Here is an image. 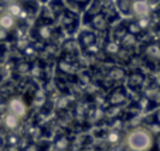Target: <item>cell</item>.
<instances>
[{"instance_id": "obj_35", "label": "cell", "mask_w": 160, "mask_h": 151, "mask_svg": "<svg viewBox=\"0 0 160 151\" xmlns=\"http://www.w3.org/2000/svg\"><path fill=\"white\" fill-rule=\"evenodd\" d=\"M52 151H54V150H52Z\"/></svg>"}, {"instance_id": "obj_27", "label": "cell", "mask_w": 160, "mask_h": 151, "mask_svg": "<svg viewBox=\"0 0 160 151\" xmlns=\"http://www.w3.org/2000/svg\"><path fill=\"white\" fill-rule=\"evenodd\" d=\"M106 151H126V147L122 144H116V145H109Z\"/></svg>"}, {"instance_id": "obj_14", "label": "cell", "mask_w": 160, "mask_h": 151, "mask_svg": "<svg viewBox=\"0 0 160 151\" xmlns=\"http://www.w3.org/2000/svg\"><path fill=\"white\" fill-rule=\"evenodd\" d=\"M18 26V20L16 17H13L12 14H9L7 12H2L0 13V28L7 31H14Z\"/></svg>"}, {"instance_id": "obj_19", "label": "cell", "mask_w": 160, "mask_h": 151, "mask_svg": "<svg viewBox=\"0 0 160 151\" xmlns=\"http://www.w3.org/2000/svg\"><path fill=\"white\" fill-rule=\"evenodd\" d=\"M121 44H119L118 41H115L113 38L108 40V41L105 42V45H103V51H105L106 55H109V57H116L118 55V52L121 51Z\"/></svg>"}, {"instance_id": "obj_21", "label": "cell", "mask_w": 160, "mask_h": 151, "mask_svg": "<svg viewBox=\"0 0 160 151\" xmlns=\"http://www.w3.org/2000/svg\"><path fill=\"white\" fill-rule=\"evenodd\" d=\"M30 71H31V64L27 59H21L14 65V72L20 76L30 75Z\"/></svg>"}, {"instance_id": "obj_5", "label": "cell", "mask_w": 160, "mask_h": 151, "mask_svg": "<svg viewBox=\"0 0 160 151\" xmlns=\"http://www.w3.org/2000/svg\"><path fill=\"white\" fill-rule=\"evenodd\" d=\"M7 112L14 115L16 117H18L20 120H23L28 113V105H27V102L23 99V96L14 95V96H10L9 99H7Z\"/></svg>"}, {"instance_id": "obj_23", "label": "cell", "mask_w": 160, "mask_h": 151, "mask_svg": "<svg viewBox=\"0 0 160 151\" xmlns=\"http://www.w3.org/2000/svg\"><path fill=\"white\" fill-rule=\"evenodd\" d=\"M119 44H121L122 48L130 50V48H133L135 45H138V38H136L135 35H132V34L126 33L121 40H119Z\"/></svg>"}, {"instance_id": "obj_24", "label": "cell", "mask_w": 160, "mask_h": 151, "mask_svg": "<svg viewBox=\"0 0 160 151\" xmlns=\"http://www.w3.org/2000/svg\"><path fill=\"white\" fill-rule=\"evenodd\" d=\"M21 141V137L18 136L17 133L14 131H10L9 134L6 136V147L7 148H13V147H18Z\"/></svg>"}, {"instance_id": "obj_29", "label": "cell", "mask_w": 160, "mask_h": 151, "mask_svg": "<svg viewBox=\"0 0 160 151\" xmlns=\"http://www.w3.org/2000/svg\"><path fill=\"white\" fill-rule=\"evenodd\" d=\"M152 119H153V120L156 121V123L160 126V109H157L156 112L153 113V116H152Z\"/></svg>"}, {"instance_id": "obj_1", "label": "cell", "mask_w": 160, "mask_h": 151, "mask_svg": "<svg viewBox=\"0 0 160 151\" xmlns=\"http://www.w3.org/2000/svg\"><path fill=\"white\" fill-rule=\"evenodd\" d=\"M156 139L145 126L133 127L125 136V147L132 151H152Z\"/></svg>"}, {"instance_id": "obj_2", "label": "cell", "mask_w": 160, "mask_h": 151, "mask_svg": "<svg viewBox=\"0 0 160 151\" xmlns=\"http://www.w3.org/2000/svg\"><path fill=\"white\" fill-rule=\"evenodd\" d=\"M30 34L36 41L42 42V44H50L52 42L57 30H55L52 23H47V21H41L37 18V21H34V24L30 28Z\"/></svg>"}, {"instance_id": "obj_18", "label": "cell", "mask_w": 160, "mask_h": 151, "mask_svg": "<svg viewBox=\"0 0 160 151\" xmlns=\"http://www.w3.org/2000/svg\"><path fill=\"white\" fill-rule=\"evenodd\" d=\"M47 6H48V9L51 10V13L54 14L55 20L67 10V6H65V3H64V0H50L48 3H47Z\"/></svg>"}, {"instance_id": "obj_4", "label": "cell", "mask_w": 160, "mask_h": 151, "mask_svg": "<svg viewBox=\"0 0 160 151\" xmlns=\"http://www.w3.org/2000/svg\"><path fill=\"white\" fill-rule=\"evenodd\" d=\"M142 57L152 69L159 68L160 67V44L157 41L148 42L142 48Z\"/></svg>"}, {"instance_id": "obj_8", "label": "cell", "mask_w": 160, "mask_h": 151, "mask_svg": "<svg viewBox=\"0 0 160 151\" xmlns=\"http://www.w3.org/2000/svg\"><path fill=\"white\" fill-rule=\"evenodd\" d=\"M128 100H129L128 89L125 86H122V85L115 86L106 95V103H108V106H113V107H122Z\"/></svg>"}, {"instance_id": "obj_28", "label": "cell", "mask_w": 160, "mask_h": 151, "mask_svg": "<svg viewBox=\"0 0 160 151\" xmlns=\"http://www.w3.org/2000/svg\"><path fill=\"white\" fill-rule=\"evenodd\" d=\"M7 113V100L0 99V116H3Z\"/></svg>"}, {"instance_id": "obj_32", "label": "cell", "mask_w": 160, "mask_h": 151, "mask_svg": "<svg viewBox=\"0 0 160 151\" xmlns=\"http://www.w3.org/2000/svg\"><path fill=\"white\" fill-rule=\"evenodd\" d=\"M40 2H42V3H48L50 0H40Z\"/></svg>"}, {"instance_id": "obj_26", "label": "cell", "mask_w": 160, "mask_h": 151, "mask_svg": "<svg viewBox=\"0 0 160 151\" xmlns=\"http://www.w3.org/2000/svg\"><path fill=\"white\" fill-rule=\"evenodd\" d=\"M13 37V34L7 30H3V28H0V44H3V42H7L10 41Z\"/></svg>"}, {"instance_id": "obj_12", "label": "cell", "mask_w": 160, "mask_h": 151, "mask_svg": "<svg viewBox=\"0 0 160 151\" xmlns=\"http://www.w3.org/2000/svg\"><path fill=\"white\" fill-rule=\"evenodd\" d=\"M71 143H72V140L67 133L55 134L54 140H52V148H54V151H70Z\"/></svg>"}, {"instance_id": "obj_22", "label": "cell", "mask_w": 160, "mask_h": 151, "mask_svg": "<svg viewBox=\"0 0 160 151\" xmlns=\"http://www.w3.org/2000/svg\"><path fill=\"white\" fill-rule=\"evenodd\" d=\"M123 27H125V30H126V33H129V34H132V35H135L136 38L143 34L142 28L139 27V24H138V21H136L135 18H133V20L126 21V23L123 24Z\"/></svg>"}, {"instance_id": "obj_9", "label": "cell", "mask_w": 160, "mask_h": 151, "mask_svg": "<svg viewBox=\"0 0 160 151\" xmlns=\"http://www.w3.org/2000/svg\"><path fill=\"white\" fill-rule=\"evenodd\" d=\"M77 42H78L79 50L85 52L89 48L98 47V35L92 30H82V31H79Z\"/></svg>"}, {"instance_id": "obj_31", "label": "cell", "mask_w": 160, "mask_h": 151, "mask_svg": "<svg viewBox=\"0 0 160 151\" xmlns=\"http://www.w3.org/2000/svg\"><path fill=\"white\" fill-rule=\"evenodd\" d=\"M156 37H157V42L160 44V24L157 26V28H156Z\"/></svg>"}, {"instance_id": "obj_6", "label": "cell", "mask_w": 160, "mask_h": 151, "mask_svg": "<svg viewBox=\"0 0 160 151\" xmlns=\"http://www.w3.org/2000/svg\"><path fill=\"white\" fill-rule=\"evenodd\" d=\"M146 75L140 69H133L126 75V89L133 93H140L145 88Z\"/></svg>"}, {"instance_id": "obj_20", "label": "cell", "mask_w": 160, "mask_h": 151, "mask_svg": "<svg viewBox=\"0 0 160 151\" xmlns=\"http://www.w3.org/2000/svg\"><path fill=\"white\" fill-rule=\"evenodd\" d=\"M105 139L109 145H116V144H121V141L123 140V134H122L121 130H113V129H111V130H108Z\"/></svg>"}, {"instance_id": "obj_15", "label": "cell", "mask_w": 160, "mask_h": 151, "mask_svg": "<svg viewBox=\"0 0 160 151\" xmlns=\"http://www.w3.org/2000/svg\"><path fill=\"white\" fill-rule=\"evenodd\" d=\"M64 3L68 10L79 14V13H85V10L92 3V0H64Z\"/></svg>"}, {"instance_id": "obj_34", "label": "cell", "mask_w": 160, "mask_h": 151, "mask_svg": "<svg viewBox=\"0 0 160 151\" xmlns=\"http://www.w3.org/2000/svg\"><path fill=\"white\" fill-rule=\"evenodd\" d=\"M149 2H154V0H149Z\"/></svg>"}, {"instance_id": "obj_30", "label": "cell", "mask_w": 160, "mask_h": 151, "mask_svg": "<svg viewBox=\"0 0 160 151\" xmlns=\"http://www.w3.org/2000/svg\"><path fill=\"white\" fill-rule=\"evenodd\" d=\"M4 55H6V47L3 44H0V62L4 59Z\"/></svg>"}, {"instance_id": "obj_25", "label": "cell", "mask_w": 160, "mask_h": 151, "mask_svg": "<svg viewBox=\"0 0 160 151\" xmlns=\"http://www.w3.org/2000/svg\"><path fill=\"white\" fill-rule=\"evenodd\" d=\"M78 82L82 85V86H89L91 82H92V76L88 71H82L78 75Z\"/></svg>"}, {"instance_id": "obj_13", "label": "cell", "mask_w": 160, "mask_h": 151, "mask_svg": "<svg viewBox=\"0 0 160 151\" xmlns=\"http://www.w3.org/2000/svg\"><path fill=\"white\" fill-rule=\"evenodd\" d=\"M57 69L60 73L67 76H74L77 72H78V67L77 64L72 62V61L64 59V58H60V61L57 62Z\"/></svg>"}, {"instance_id": "obj_7", "label": "cell", "mask_w": 160, "mask_h": 151, "mask_svg": "<svg viewBox=\"0 0 160 151\" xmlns=\"http://www.w3.org/2000/svg\"><path fill=\"white\" fill-rule=\"evenodd\" d=\"M152 14V7L149 0H129V16L135 20L149 17Z\"/></svg>"}, {"instance_id": "obj_10", "label": "cell", "mask_w": 160, "mask_h": 151, "mask_svg": "<svg viewBox=\"0 0 160 151\" xmlns=\"http://www.w3.org/2000/svg\"><path fill=\"white\" fill-rule=\"evenodd\" d=\"M87 24H89V27H91L89 30L95 31V33H103V31L108 30L109 24H111V20H109V16L106 13L101 12L98 14L92 16Z\"/></svg>"}, {"instance_id": "obj_16", "label": "cell", "mask_w": 160, "mask_h": 151, "mask_svg": "<svg viewBox=\"0 0 160 151\" xmlns=\"http://www.w3.org/2000/svg\"><path fill=\"white\" fill-rule=\"evenodd\" d=\"M126 71L122 67H112L106 73V79L112 83H118V82H122L123 79H126Z\"/></svg>"}, {"instance_id": "obj_11", "label": "cell", "mask_w": 160, "mask_h": 151, "mask_svg": "<svg viewBox=\"0 0 160 151\" xmlns=\"http://www.w3.org/2000/svg\"><path fill=\"white\" fill-rule=\"evenodd\" d=\"M142 95L148 99L150 110H153L154 107L160 106V86L157 83H150L148 86H145Z\"/></svg>"}, {"instance_id": "obj_3", "label": "cell", "mask_w": 160, "mask_h": 151, "mask_svg": "<svg viewBox=\"0 0 160 151\" xmlns=\"http://www.w3.org/2000/svg\"><path fill=\"white\" fill-rule=\"evenodd\" d=\"M55 21H58L60 28L67 35H72V34L77 33V30L79 27V14L67 9Z\"/></svg>"}, {"instance_id": "obj_33", "label": "cell", "mask_w": 160, "mask_h": 151, "mask_svg": "<svg viewBox=\"0 0 160 151\" xmlns=\"http://www.w3.org/2000/svg\"><path fill=\"white\" fill-rule=\"evenodd\" d=\"M157 14L160 16V6H159V10H157Z\"/></svg>"}, {"instance_id": "obj_17", "label": "cell", "mask_w": 160, "mask_h": 151, "mask_svg": "<svg viewBox=\"0 0 160 151\" xmlns=\"http://www.w3.org/2000/svg\"><path fill=\"white\" fill-rule=\"evenodd\" d=\"M2 123H3L4 129H6V130H9V133H10V131H14V130H17L18 127H20L21 120L18 117H16L14 115H12V113L7 112L6 115H3Z\"/></svg>"}]
</instances>
